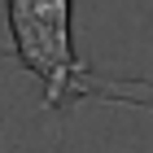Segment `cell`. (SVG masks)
Masks as SVG:
<instances>
[{"mask_svg": "<svg viewBox=\"0 0 153 153\" xmlns=\"http://www.w3.org/2000/svg\"><path fill=\"white\" fill-rule=\"evenodd\" d=\"M4 9H9L13 57L44 83L48 109L74 105L88 96L153 109V83L105 79L79 61V53H74V0H4Z\"/></svg>", "mask_w": 153, "mask_h": 153, "instance_id": "obj_1", "label": "cell"}]
</instances>
